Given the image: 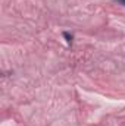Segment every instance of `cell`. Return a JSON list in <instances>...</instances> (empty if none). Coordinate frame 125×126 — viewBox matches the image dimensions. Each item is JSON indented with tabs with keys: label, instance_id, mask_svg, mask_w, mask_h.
<instances>
[{
	"label": "cell",
	"instance_id": "2",
	"mask_svg": "<svg viewBox=\"0 0 125 126\" xmlns=\"http://www.w3.org/2000/svg\"><path fill=\"white\" fill-rule=\"evenodd\" d=\"M116 3H119V4H122V6H125V0H115Z\"/></svg>",
	"mask_w": 125,
	"mask_h": 126
},
{
	"label": "cell",
	"instance_id": "1",
	"mask_svg": "<svg viewBox=\"0 0 125 126\" xmlns=\"http://www.w3.org/2000/svg\"><path fill=\"white\" fill-rule=\"evenodd\" d=\"M62 37L65 38V41H66V44L68 46H72V43H74V34H71V32L65 31L62 34Z\"/></svg>",
	"mask_w": 125,
	"mask_h": 126
}]
</instances>
